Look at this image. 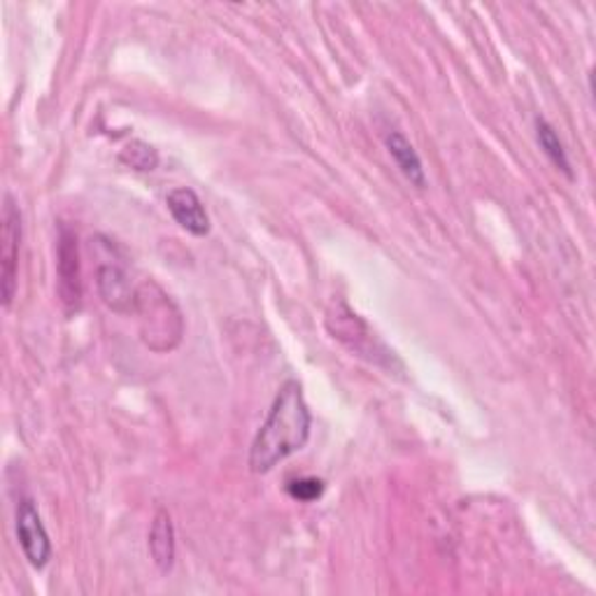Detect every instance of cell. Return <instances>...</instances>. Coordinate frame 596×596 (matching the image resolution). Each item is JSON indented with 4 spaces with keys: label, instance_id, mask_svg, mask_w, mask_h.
<instances>
[{
    "label": "cell",
    "instance_id": "4",
    "mask_svg": "<svg viewBox=\"0 0 596 596\" xmlns=\"http://www.w3.org/2000/svg\"><path fill=\"white\" fill-rule=\"evenodd\" d=\"M22 247V212L10 194L3 203V229H0V289H3V305L10 303L16 292V266H20Z\"/></svg>",
    "mask_w": 596,
    "mask_h": 596
},
{
    "label": "cell",
    "instance_id": "10",
    "mask_svg": "<svg viewBox=\"0 0 596 596\" xmlns=\"http://www.w3.org/2000/svg\"><path fill=\"white\" fill-rule=\"evenodd\" d=\"M387 149L391 159L397 161L399 170L405 175V180L415 184L417 190H424L427 186V175H424V168H422V159L415 151V147L405 141V135L399 133V131H391L387 135Z\"/></svg>",
    "mask_w": 596,
    "mask_h": 596
},
{
    "label": "cell",
    "instance_id": "8",
    "mask_svg": "<svg viewBox=\"0 0 596 596\" xmlns=\"http://www.w3.org/2000/svg\"><path fill=\"white\" fill-rule=\"evenodd\" d=\"M98 292L100 299L117 313L135 311V292L131 289L126 270L119 264L98 266Z\"/></svg>",
    "mask_w": 596,
    "mask_h": 596
},
{
    "label": "cell",
    "instance_id": "6",
    "mask_svg": "<svg viewBox=\"0 0 596 596\" xmlns=\"http://www.w3.org/2000/svg\"><path fill=\"white\" fill-rule=\"evenodd\" d=\"M59 296L68 313H75L82 301V272H80V247L77 233L61 227L59 235Z\"/></svg>",
    "mask_w": 596,
    "mask_h": 596
},
{
    "label": "cell",
    "instance_id": "2",
    "mask_svg": "<svg viewBox=\"0 0 596 596\" xmlns=\"http://www.w3.org/2000/svg\"><path fill=\"white\" fill-rule=\"evenodd\" d=\"M135 313L143 321V340L157 352L173 350L182 340V315L161 287L147 282L135 292Z\"/></svg>",
    "mask_w": 596,
    "mask_h": 596
},
{
    "label": "cell",
    "instance_id": "5",
    "mask_svg": "<svg viewBox=\"0 0 596 596\" xmlns=\"http://www.w3.org/2000/svg\"><path fill=\"white\" fill-rule=\"evenodd\" d=\"M16 538H20L22 550L33 569H45L49 564L52 543H49L42 518L31 499H24L16 508Z\"/></svg>",
    "mask_w": 596,
    "mask_h": 596
},
{
    "label": "cell",
    "instance_id": "12",
    "mask_svg": "<svg viewBox=\"0 0 596 596\" xmlns=\"http://www.w3.org/2000/svg\"><path fill=\"white\" fill-rule=\"evenodd\" d=\"M119 161L133 170H141V173H147V170H155L159 166V155L151 145L143 141H131L122 149V155H119Z\"/></svg>",
    "mask_w": 596,
    "mask_h": 596
},
{
    "label": "cell",
    "instance_id": "11",
    "mask_svg": "<svg viewBox=\"0 0 596 596\" xmlns=\"http://www.w3.org/2000/svg\"><path fill=\"white\" fill-rule=\"evenodd\" d=\"M536 135H538V145L545 151V157H548L561 170V173H567L569 178H573L564 145H561V141H559V135L555 133V129L548 122H545V119H540V117L536 119Z\"/></svg>",
    "mask_w": 596,
    "mask_h": 596
},
{
    "label": "cell",
    "instance_id": "9",
    "mask_svg": "<svg viewBox=\"0 0 596 596\" xmlns=\"http://www.w3.org/2000/svg\"><path fill=\"white\" fill-rule=\"evenodd\" d=\"M149 555L155 559V564L161 573H168L173 569L175 561V530H173V520L161 508L155 515V522H151L149 530Z\"/></svg>",
    "mask_w": 596,
    "mask_h": 596
},
{
    "label": "cell",
    "instance_id": "3",
    "mask_svg": "<svg viewBox=\"0 0 596 596\" xmlns=\"http://www.w3.org/2000/svg\"><path fill=\"white\" fill-rule=\"evenodd\" d=\"M327 327L350 352L364 356L370 364H382V360L394 362V352H389L380 340L368 329L366 321L352 313L343 301H338L327 315Z\"/></svg>",
    "mask_w": 596,
    "mask_h": 596
},
{
    "label": "cell",
    "instance_id": "7",
    "mask_svg": "<svg viewBox=\"0 0 596 596\" xmlns=\"http://www.w3.org/2000/svg\"><path fill=\"white\" fill-rule=\"evenodd\" d=\"M166 203L170 215H173V219L184 231H190L196 238L210 233V217L206 212V206H203V200L190 186H178V190L168 194Z\"/></svg>",
    "mask_w": 596,
    "mask_h": 596
},
{
    "label": "cell",
    "instance_id": "13",
    "mask_svg": "<svg viewBox=\"0 0 596 596\" xmlns=\"http://www.w3.org/2000/svg\"><path fill=\"white\" fill-rule=\"evenodd\" d=\"M289 497L303 501V503H313L317 501L321 494H325V483L317 478H301V481H292L287 485Z\"/></svg>",
    "mask_w": 596,
    "mask_h": 596
},
{
    "label": "cell",
    "instance_id": "1",
    "mask_svg": "<svg viewBox=\"0 0 596 596\" xmlns=\"http://www.w3.org/2000/svg\"><path fill=\"white\" fill-rule=\"evenodd\" d=\"M311 438V411L296 380H287L250 450L252 473H268L287 457L303 450Z\"/></svg>",
    "mask_w": 596,
    "mask_h": 596
}]
</instances>
